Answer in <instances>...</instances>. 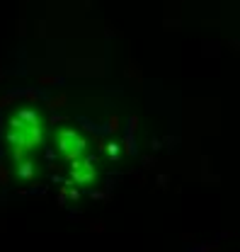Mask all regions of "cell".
Listing matches in <instances>:
<instances>
[{
  "label": "cell",
  "mask_w": 240,
  "mask_h": 252,
  "mask_svg": "<svg viewBox=\"0 0 240 252\" xmlns=\"http://www.w3.org/2000/svg\"><path fill=\"white\" fill-rule=\"evenodd\" d=\"M15 117H17V119H22V122H27V124H39V122H41V119H39V114H36V112H32V109H20Z\"/></svg>",
  "instance_id": "obj_6"
},
{
  "label": "cell",
  "mask_w": 240,
  "mask_h": 252,
  "mask_svg": "<svg viewBox=\"0 0 240 252\" xmlns=\"http://www.w3.org/2000/svg\"><path fill=\"white\" fill-rule=\"evenodd\" d=\"M90 196H92V199H107V196H109V191H100V189H92Z\"/></svg>",
  "instance_id": "obj_15"
},
{
  "label": "cell",
  "mask_w": 240,
  "mask_h": 252,
  "mask_svg": "<svg viewBox=\"0 0 240 252\" xmlns=\"http://www.w3.org/2000/svg\"><path fill=\"white\" fill-rule=\"evenodd\" d=\"M59 151L63 153V158H66L68 162H73V160H78V158L88 151V138L80 136L75 128H61L59 131Z\"/></svg>",
  "instance_id": "obj_2"
},
{
  "label": "cell",
  "mask_w": 240,
  "mask_h": 252,
  "mask_svg": "<svg viewBox=\"0 0 240 252\" xmlns=\"http://www.w3.org/2000/svg\"><path fill=\"white\" fill-rule=\"evenodd\" d=\"M66 104H68V97H66L63 93L56 94V97H49V99H46V107H49L51 112H56V109H63Z\"/></svg>",
  "instance_id": "obj_5"
},
{
  "label": "cell",
  "mask_w": 240,
  "mask_h": 252,
  "mask_svg": "<svg viewBox=\"0 0 240 252\" xmlns=\"http://www.w3.org/2000/svg\"><path fill=\"white\" fill-rule=\"evenodd\" d=\"M17 177L25 180V182H30L32 177H34V162H32V160H20V165H17Z\"/></svg>",
  "instance_id": "obj_4"
},
{
  "label": "cell",
  "mask_w": 240,
  "mask_h": 252,
  "mask_svg": "<svg viewBox=\"0 0 240 252\" xmlns=\"http://www.w3.org/2000/svg\"><path fill=\"white\" fill-rule=\"evenodd\" d=\"M61 80L59 78H54V75H41L39 78V85H59Z\"/></svg>",
  "instance_id": "obj_13"
},
{
  "label": "cell",
  "mask_w": 240,
  "mask_h": 252,
  "mask_svg": "<svg viewBox=\"0 0 240 252\" xmlns=\"http://www.w3.org/2000/svg\"><path fill=\"white\" fill-rule=\"evenodd\" d=\"M95 165H97V158L95 156L85 158L83 162H80V160H73V162H70V177L75 180V185L88 187V185H92V182L97 180V170H95Z\"/></svg>",
  "instance_id": "obj_3"
},
{
  "label": "cell",
  "mask_w": 240,
  "mask_h": 252,
  "mask_svg": "<svg viewBox=\"0 0 240 252\" xmlns=\"http://www.w3.org/2000/svg\"><path fill=\"white\" fill-rule=\"evenodd\" d=\"M5 138L12 146V158L20 162L25 158V153H30L36 146L44 143V126H41V122L39 124H27V122L12 117L10 119V131H7Z\"/></svg>",
  "instance_id": "obj_1"
},
{
  "label": "cell",
  "mask_w": 240,
  "mask_h": 252,
  "mask_svg": "<svg viewBox=\"0 0 240 252\" xmlns=\"http://www.w3.org/2000/svg\"><path fill=\"white\" fill-rule=\"evenodd\" d=\"M119 128H121V119L114 114V117H109V119H107V126H104L102 131H104V136H112V133H117Z\"/></svg>",
  "instance_id": "obj_7"
},
{
  "label": "cell",
  "mask_w": 240,
  "mask_h": 252,
  "mask_svg": "<svg viewBox=\"0 0 240 252\" xmlns=\"http://www.w3.org/2000/svg\"><path fill=\"white\" fill-rule=\"evenodd\" d=\"M158 185L165 187V185H168V175H160V177H158Z\"/></svg>",
  "instance_id": "obj_19"
},
{
  "label": "cell",
  "mask_w": 240,
  "mask_h": 252,
  "mask_svg": "<svg viewBox=\"0 0 240 252\" xmlns=\"http://www.w3.org/2000/svg\"><path fill=\"white\" fill-rule=\"evenodd\" d=\"M121 143H117V141H107L104 143V151H107V156L112 158V160H119L121 158Z\"/></svg>",
  "instance_id": "obj_8"
},
{
  "label": "cell",
  "mask_w": 240,
  "mask_h": 252,
  "mask_svg": "<svg viewBox=\"0 0 240 252\" xmlns=\"http://www.w3.org/2000/svg\"><path fill=\"white\" fill-rule=\"evenodd\" d=\"M136 128H138V117L131 114V117H129V128H126V133H136Z\"/></svg>",
  "instance_id": "obj_14"
},
{
  "label": "cell",
  "mask_w": 240,
  "mask_h": 252,
  "mask_svg": "<svg viewBox=\"0 0 240 252\" xmlns=\"http://www.w3.org/2000/svg\"><path fill=\"white\" fill-rule=\"evenodd\" d=\"M20 97H25L27 102H39V99H41V94L36 93V90H32V88H27V90H22V93H20Z\"/></svg>",
  "instance_id": "obj_11"
},
{
  "label": "cell",
  "mask_w": 240,
  "mask_h": 252,
  "mask_svg": "<svg viewBox=\"0 0 240 252\" xmlns=\"http://www.w3.org/2000/svg\"><path fill=\"white\" fill-rule=\"evenodd\" d=\"M124 151H126V153H136V141H134V133H126V136H124Z\"/></svg>",
  "instance_id": "obj_9"
},
{
  "label": "cell",
  "mask_w": 240,
  "mask_h": 252,
  "mask_svg": "<svg viewBox=\"0 0 240 252\" xmlns=\"http://www.w3.org/2000/svg\"><path fill=\"white\" fill-rule=\"evenodd\" d=\"M7 182H10V170H7L5 165H0V185L7 187Z\"/></svg>",
  "instance_id": "obj_12"
},
{
  "label": "cell",
  "mask_w": 240,
  "mask_h": 252,
  "mask_svg": "<svg viewBox=\"0 0 240 252\" xmlns=\"http://www.w3.org/2000/svg\"><path fill=\"white\" fill-rule=\"evenodd\" d=\"M49 122H51V124L56 126V124H61V122H63V117H59V114H56V112H54V114H51V119H49Z\"/></svg>",
  "instance_id": "obj_17"
},
{
  "label": "cell",
  "mask_w": 240,
  "mask_h": 252,
  "mask_svg": "<svg viewBox=\"0 0 240 252\" xmlns=\"http://www.w3.org/2000/svg\"><path fill=\"white\" fill-rule=\"evenodd\" d=\"M17 97H20V93L2 94V97H0V109H2V107H7V104H15V102H17Z\"/></svg>",
  "instance_id": "obj_10"
},
{
  "label": "cell",
  "mask_w": 240,
  "mask_h": 252,
  "mask_svg": "<svg viewBox=\"0 0 240 252\" xmlns=\"http://www.w3.org/2000/svg\"><path fill=\"white\" fill-rule=\"evenodd\" d=\"M150 148L158 151V148H160V141H158V138H150Z\"/></svg>",
  "instance_id": "obj_18"
},
{
  "label": "cell",
  "mask_w": 240,
  "mask_h": 252,
  "mask_svg": "<svg viewBox=\"0 0 240 252\" xmlns=\"http://www.w3.org/2000/svg\"><path fill=\"white\" fill-rule=\"evenodd\" d=\"M0 126H2V119H0Z\"/></svg>",
  "instance_id": "obj_20"
},
{
  "label": "cell",
  "mask_w": 240,
  "mask_h": 252,
  "mask_svg": "<svg viewBox=\"0 0 240 252\" xmlns=\"http://www.w3.org/2000/svg\"><path fill=\"white\" fill-rule=\"evenodd\" d=\"M68 196H70L73 201H78V199H80V191H78V189H68Z\"/></svg>",
  "instance_id": "obj_16"
}]
</instances>
